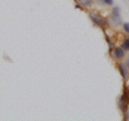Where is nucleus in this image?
Instances as JSON below:
<instances>
[{
	"mask_svg": "<svg viewBox=\"0 0 129 121\" xmlns=\"http://www.w3.org/2000/svg\"><path fill=\"white\" fill-rule=\"evenodd\" d=\"M89 17H90V19L92 21V23H94L97 27H100V28H102V29H104V27H106L107 23L101 17V16H99L98 14H95V13H90L89 14Z\"/></svg>",
	"mask_w": 129,
	"mask_h": 121,
	"instance_id": "obj_1",
	"label": "nucleus"
},
{
	"mask_svg": "<svg viewBox=\"0 0 129 121\" xmlns=\"http://www.w3.org/2000/svg\"><path fill=\"white\" fill-rule=\"evenodd\" d=\"M128 105H129V101H128L126 92H125V93L118 99V101H117V106H118L119 109L124 112L128 108Z\"/></svg>",
	"mask_w": 129,
	"mask_h": 121,
	"instance_id": "obj_2",
	"label": "nucleus"
},
{
	"mask_svg": "<svg viewBox=\"0 0 129 121\" xmlns=\"http://www.w3.org/2000/svg\"><path fill=\"white\" fill-rule=\"evenodd\" d=\"M125 49L122 47V46H115L114 48L112 49V51H111V54H112V56L114 57L116 60H120V59H123L124 57H125Z\"/></svg>",
	"mask_w": 129,
	"mask_h": 121,
	"instance_id": "obj_3",
	"label": "nucleus"
},
{
	"mask_svg": "<svg viewBox=\"0 0 129 121\" xmlns=\"http://www.w3.org/2000/svg\"><path fill=\"white\" fill-rule=\"evenodd\" d=\"M118 71H119L120 76L123 77V79L126 82V80L128 79V77H129V70H128V68L125 66V63H119L118 64Z\"/></svg>",
	"mask_w": 129,
	"mask_h": 121,
	"instance_id": "obj_4",
	"label": "nucleus"
},
{
	"mask_svg": "<svg viewBox=\"0 0 129 121\" xmlns=\"http://www.w3.org/2000/svg\"><path fill=\"white\" fill-rule=\"evenodd\" d=\"M108 23L110 24L111 26H114V27H118L120 25H123L122 17H117V16H113V15H111V17L109 18Z\"/></svg>",
	"mask_w": 129,
	"mask_h": 121,
	"instance_id": "obj_5",
	"label": "nucleus"
},
{
	"mask_svg": "<svg viewBox=\"0 0 129 121\" xmlns=\"http://www.w3.org/2000/svg\"><path fill=\"white\" fill-rule=\"evenodd\" d=\"M120 46H122L125 51H129V37H125L122 42H120Z\"/></svg>",
	"mask_w": 129,
	"mask_h": 121,
	"instance_id": "obj_6",
	"label": "nucleus"
},
{
	"mask_svg": "<svg viewBox=\"0 0 129 121\" xmlns=\"http://www.w3.org/2000/svg\"><path fill=\"white\" fill-rule=\"evenodd\" d=\"M111 15L113 16H117V17H122V13H120V9L118 7H114L112 9V12H111Z\"/></svg>",
	"mask_w": 129,
	"mask_h": 121,
	"instance_id": "obj_7",
	"label": "nucleus"
},
{
	"mask_svg": "<svg viewBox=\"0 0 129 121\" xmlns=\"http://www.w3.org/2000/svg\"><path fill=\"white\" fill-rule=\"evenodd\" d=\"M75 1H78L83 7H90L92 5V0H75Z\"/></svg>",
	"mask_w": 129,
	"mask_h": 121,
	"instance_id": "obj_8",
	"label": "nucleus"
},
{
	"mask_svg": "<svg viewBox=\"0 0 129 121\" xmlns=\"http://www.w3.org/2000/svg\"><path fill=\"white\" fill-rule=\"evenodd\" d=\"M123 30L129 34V23H123Z\"/></svg>",
	"mask_w": 129,
	"mask_h": 121,
	"instance_id": "obj_9",
	"label": "nucleus"
},
{
	"mask_svg": "<svg viewBox=\"0 0 129 121\" xmlns=\"http://www.w3.org/2000/svg\"><path fill=\"white\" fill-rule=\"evenodd\" d=\"M103 3L107 6H113L114 5V0H103Z\"/></svg>",
	"mask_w": 129,
	"mask_h": 121,
	"instance_id": "obj_10",
	"label": "nucleus"
},
{
	"mask_svg": "<svg viewBox=\"0 0 129 121\" xmlns=\"http://www.w3.org/2000/svg\"><path fill=\"white\" fill-rule=\"evenodd\" d=\"M124 119L125 120H128L129 119V108H127V109L124 111Z\"/></svg>",
	"mask_w": 129,
	"mask_h": 121,
	"instance_id": "obj_11",
	"label": "nucleus"
},
{
	"mask_svg": "<svg viewBox=\"0 0 129 121\" xmlns=\"http://www.w3.org/2000/svg\"><path fill=\"white\" fill-rule=\"evenodd\" d=\"M125 66H126L128 68V70H129V56H128L126 59H125Z\"/></svg>",
	"mask_w": 129,
	"mask_h": 121,
	"instance_id": "obj_12",
	"label": "nucleus"
},
{
	"mask_svg": "<svg viewBox=\"0 0 129 121\" xmlns=\"http://www.w3.org/2000/svg\"><path fill=\"white\" fill-rule=\"evenodd\" d=\"M82 8V6H80V5H75V9H81Z\"/></svg>",
	"mask_w": 129,
	"mask_h": 121,
	"instance_id": "obj_13",
	"label": "nucleus"
},
{
	"mask_svg": "<svg viewBox=\"0 0 129 121\" xmlns=\"http://www.w3.org/2000/svg\"><path fill=\"white\" fill-rule=\"evenodd\" d=\"M126 94H127V98H128V101H129V90L126 91Z\"/></svg>",
	"mask_w": 129,
	"mask_h": 121,
	"instance_id": "obj_14",
	"label": "nucleus"
},
{
	"mask_svg": "<svg viewBox=\"0 0 129 121\" xmlns=\"http://www.w3.org/2000/svg\"><path fill=\"white\" fill-rule=\"evenodd\" d=\"M97 2L98 3H103V0H97Z\"/></svg>",
	"mask_w": 129,
	"mask_h": 121,
	"instance_id": "obj_15",
	"label": "nucleus"
}]
</instances>
